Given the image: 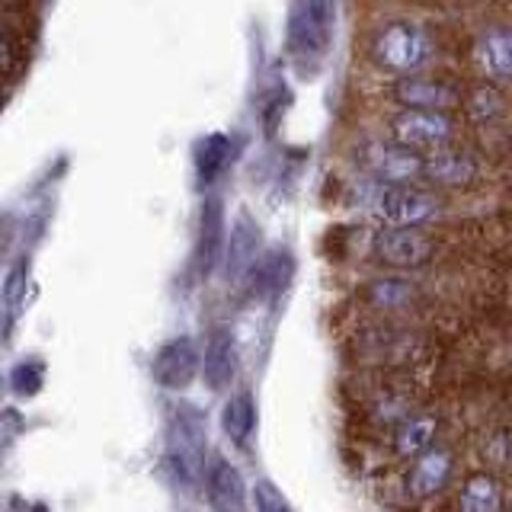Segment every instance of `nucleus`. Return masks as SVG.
<instances>
[{
	"mask_svg": "<svg viewBox=\"0 0 512 512\" xmlns=\"http://www.w3.org/2000/svg\"><path fill=\"white\" fill-rule=\"evenodd\" d=\"M205 436H208V423L205 416L192 407L180 404L170 413V426H167V464L173 468L176 480L183 484H196L205 477Z\"/></svg>",
	"mask_w": 512,
	"mask_h": 512,
	"instance_id": "obj_1",
	"label": "nucleus"
},
{
	"mask_svg": "<svg viewBox=\"0 0 512 512\" xmlns=\"http://www.w3.org/2000/svg\"><path fill=\"white\" fill-rule=\"evenodd\" d=\"M372 58L391 74H400V77L420 74L426 64H432V58H436V42H432V36L423 26L397 20L378 29V36L372 42Z\"/></svg>",
	"mask_w": 512,
	"mask_h": 512,
	"instance_id": "obj_2",
	"label": "nucleus"
},
{
	"mask_svg": "<svg viewBox=\"0 0 512 512\" xmlns=\"http://www.w3.org/2000/svg\"><path fill=\"white\" fill-rule=\"evenodd\" d=\"M362 167L372 173V180L384 186H410L426 176V157L416 154L400 141H365L359 148Z\"/></svg>",
	"mask_w": 512,
	"mask_h": 512,
	"instance_id": "obj_3",
	"label": "nucleus"
},
{
	"mask_svg": "<svg viewBox=\"0 0 512 512\" xmlns=\"http://www.w3.org/2000/svg\"><path fill=\"white\" fill-rule=\"evenodd\" d=\"M375 215L394 228H426L442 218V202L432 192L410 186H384L375 196Z\"/></svg>",
	"mask_w": 512,
	"mask_h": 512,
	"instance_id": "obj_4",
	"label": "nucleus"
},
{
	"mask_svg": "<svg viewBox=\"0 0 512 512\" xmlns=\"http://www.w3.org/2000/svg\"><path fill=\"white\" fill-rule=\"evenodd\" d=\"M391 138L416 151H439L452 144L455 119L445 109H404L391 122Z\"/></svg>",
	"mask_w": 512,
	"mask_h": 512,
	"instance_id": "obj_5",
	"label": "nucleus"
},
{
	"mask_svg": "<svg viewBox=\"0 0 512 512\" xmlns=\"http://www.w3.org/2000/svg\"><path fill=\"white\" fill-rule=\"evenodd\" d=\"M202 372V352L192 336H173L154 352L151 375L164 391H186Z\"/></svg>",
	"mask_w": 512,
	"mask_h": 512,
	"instance_id": "obj_6",
	"label": "nucleus"
},
{
	"mask_svg": "<svg viewBox=\"0 0 512 512\" xmlns=\"http://www.w3.org/2000/svg\"><path fill=\"white\" fill-rule=\"evenodd\" d=\"M372 247L378 260L391 269H420L436 256V247L420 228H394V224L375 234Z\"/></svg>",
	"mask_w": 512,
	"mask_h": 512,
	"instance_id": "obj_7",
	"label": "nucleus"
},
{
	"mask_svg": "<svg viewBox=\"0 0 512 512\" xmlns=\"http://www.w3.org/2000/svg\"><path fill=\"white\" fill-rule=\"evenodd\" d=\"M452 477H455V452L432 445L429 452L413 458L410 471L404 477V490L410 500H429V496L442 493L452 484Z\"/></svg>",
	"mask_w": 512,
	"mask_h": 512,
	"instance_id": "obj_8",
	"label": "nucleus"
},
{
	"mask_svg": "<svg viewBox=\"0 0 512 512\" xmlns=\"http://www.w3.org/2000/svg\"><path fill=\"white\" fill-rule=\"evenodd\" d=\"M240 368L237 340L228 327H215L202 349V378L212 391H228Z\"/></svg>",
	"mask_w": 512,
	"mask_h": 512,
	"instance_id": "obj_9",
	"label": "nucleus"
},
{
	"mask_svg": "<svg viewBox=\"0 0 512 512\" xmlns=\"http://www.w3.org/2000/svg\"><path fill=\"white\" fill-rule=\"evenodd\" d=\"M205 496H208V506L221 509V512H237L247 506V484H244V474H240L228 458L212 455L208 458V468H205Z\"/></svg>",
	"mask_w": 512,
	"mask_h": 512,
	"instance_id": "obj_10",
	"label": "nucleus"
},
{
	"mask_svg": "<svg viewBox=\"0 0 512 512\" xmlns=\"http://www.w3.org/2000/svg\"><path fill=\"white\" fill-rule=\"evenodd\" d=\"M394 100L404 109H455L461 103V96L452 84L445 80H432L420 74H407L397 80L394 87Z\"/></svg>",
	"mask_w": 512,
	"mask_h": 512,
	"instance_id": "obj_11",
	"label": "nucleus"
},
{
	"mask_svg": "<svg viewBox=\"0 0 512 512\" xmlns=\"http://www.w3.org/2000/svg\"><path fill=\"white\" fill-rule=\"evenodd\" d=\"M260 224L250 215H240L231 224L228 234V250H224V269L231 279H247L253 266L260 263Z\"/></svg>",
	"mask_w": 512,
	"mask_h": 512,
	"instance_id": "obj_12",
	"label": "nucleus"
},
{
	"mask_svg": "<svg viewBox=\"0 0 512 512\" xmlns=\"http://www.w3.org/2000/svg\"><path fill=\"white\" fill-rule=\"evenodd\" d=\"M228 221H224V208L218 199H205L202 205V228H199V272L212 276L218 263H224V250H228Z\"/></svg>",
	"mask_w": 512,
	"mask_h": 512,
	"instance_id": "obj_13",
	"label": "nucleus"
},
{
	"mask_svg": "<svg viewBox=\"0 0 512 512\" xmlns=\"http://www.w3.org/2000/svg\"><path fill=\"white\" fill-rule=\"evenodd\" d=\"M480 176V167L471 154L464 151H448L439 148L426 157V176L432 186H442V189H464V186H474Z\"/></svg>",
	"mask_w": 512,
	"mask_h": 512,
	"instance_id": "obj_14",
	"label": "nucleus"
},
{
	"mask_svg": "<svg viewBox=\"0 0 512 512\" xmlns=\"http://www.w3.org/2000/svg\"><path fill=\"white\" fill-rule=\"evenodd\" d=\"M250 276H256V285H253V292L272 301V298H279L288 282H292L295 276V260H292V250H282V247H272L260 256V263L253 266Z\"/></svg>",
	"mask_w": 512,
	"mask_h": 512,
	"instance_id": "obj_15",
	"label": "nucleus"
},
{
	"mask_svg": "<svg viewBox=\"0 0 512 512\" xmlns=\"http://www.w3.org/2000/svg\"><path fill=\"white\" fill-rule=\"evenodd\" d=\"M221 429L234 448H250L256 432V400L250 391H237L221 410Z\"/></svg>",
	"mask_w": 512,
	"mask_h": 512,
	"instance_id": "obj_16",
	"label": "nucleus"
},
{
	"mask_svg": "<svg viewBox=\"0 0 512 512\" xmlns=\"http://www.w3.org/2000/svg\"><path fill=\"white\" fill-rule=\"evenodd\" d=\"M477 64L490 77H512V26L490 29L487 36H480L477 48Z\"/></svg>",
	"mask_w": 512,
	"mask_h": 512,
	"instance_id": "obj_17",
	"label": "nucleus"
},
{
	"mask_svg": "<svg viewBox=\"0 0 512 512\" xmlns=\"http://www.w3.org/2000/svg\"><path fill=\"white\" fill-rule=\"evenodd\" d=\"M436 436H439V420L436 416H413L404 426H397L394 432V452L400 458H416L429 452L432 445H436Z\"/></svg>",
	"mask_w": 512,
	"mask_h": 512,
	"instance_id": "obj_18",
	"label": "nucleus"
},
{
	"mask_svg": "<svg viewBox=\"0 0 512 512\" xmlns=\"http://www.w3.org/2000/svg\"><path fill=\"white\" fill-rule=\"evenodd\" d=\"M458 506L464 512H496L503 509L506 500H503V487L496 484L493 477L487 474H477L471 477L468 484H464V490L458 493Z\"/></svg>",
	"mask_w": 512,
	"mask_h": 512,
	"instance_id": "obj_19",
	"label": "nucleus"
},
{
	"mask_svg": "<svg viewBox=\"0 0 512 512\" xmlns=\"http://www.w3.org/2000/svg\"><path fill=\"white\" fill-rule=\"evenodd\" d=\"M231 160V141L228 135H208L199 141V151H196V170H199V180L202 186L215 183L221 170L228 167Z\"/></svg>",
	"mask_w": 512,
	"mask_h": 512,
	"instance_id": "obj_20",
	"label": "nucleus"
},
{
	"mask_svg": "<svg viewBox=\"0 0 512 512\" xmlns=\"http://www.w3.org/2000/svg\"><path fill=\"white\" fill-rule=\"evenodd\" d=\"M416 288L404 279H378L372 288H368V298H372L375 308H407V304L413 301Z\"/></svg>",
	"mask_w": 512,
	"mask_h": 512,
	"instance_id": "obj_21",
	"label": "nucleus"
},
{
	"mask_svg": "<svg viewBox=\"0 0 512 512\" xmlns=\"http://www.w3.org/2000/svg\"><path fill=\"white\" fill-rule=\"evenodd\" d=\"M42 381H45V368H42V362H36V359H26V362H20V365L13 368V375H10L13 391L20 394V397H32V394H39Z\"/></svg>",
	"mask_w": 512,
	"mask_h": 512,
	"instance_id": "obj_22",
	"label": "nucleus"
},
{
	"mask_svg": "<svg viewBox=\"0 0 512 512\" xmlns=\"http://www.w3.org/2000/svg\"><path fill=\"white\" fill-rule=\"evenodd\" d=\"M250 503L260 509V512H288L292 509V503L285 500L282 490L272 484L269 477H260L256 484L250 487Z\"/></svg>",
	"mask_w": 512,
	"mask_h": 512,
	"instance_id": "obj_23",
	"label": "nucleus"
},
{
	"mask_svg": "<svg viewBox=\"0 0 512 512\" xmlns=\"http://www.w3.org/2000/svg\"><path fill=\"white\" fill-rule=\"evenodd\" d=\"M26 285H29V260H20L16 266H10L7 282H4V304L10 317L20 311V304L26 298Z\"/></svg>",
	"mask_w": 512,
	"mask_h": 512,
	"instance_id": "obj_24",
	"label": "nucleus"
}]
</instances>
